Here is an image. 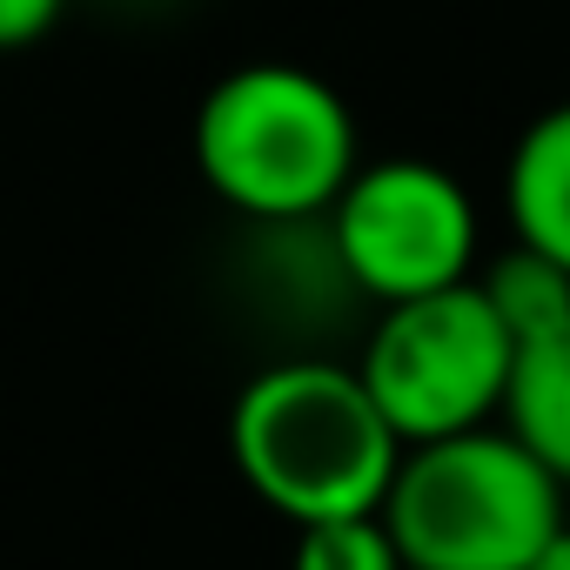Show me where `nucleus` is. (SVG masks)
I'll return each instance as SVG.
<instances>
[{"label": "nucleus", "mask_w": 570, "mask_h": 570, "mask_svg": "<svg viewBox=\"0 0 570 570\" xmlns=\"http://www.w3.org/2000/svg\"><path fill=\"white\" fill-rule=\"evenodd\" d=\"M476 235L470 188L416 155L370 161L330 208L336 275L383 309L476 282Z\"/></svg>", "instance_id": "nucleus-5"}, {"label": "nucleus", "mask_w": 570, "mask_h": 570, "mask_svg": "<svg viewBox=\"0 0 570 570\" xmlns=\"http://www.w3.org/2000/svg\"><path fill=\"white\" fill-rule=\"evenodd\" d=\"M503 430L570 490V323L523 343L503 396Z\"/></svg>", "instance_id": "nucleus-7"}, {"label": "nucleus", "mask_w": 570, "mask_h": 570, "mask_svg": "<svg viewBox=\"0 0 570 570\" xmlns=\"http://www.w3.org/2000/svg\"><path fill=\"white\" fill-rule=\"evenodd\" d=\"M510 370H517V343L476 282L383 309L356 356V376L370 383V396L390 416V430L403 436V450L497 430Z\"/></svg>", "instance_id": "nucleus-4"}, {"label": "nucleus", "mask_w": 570, "mask_h": 570, "mask_svg": "<svg viewBox=\"0 0 570 570\" xmlns=\"http://www.w3.org/2000/svg\"><path fill=\"white\" fill-rule=\"evenodd\" d=\"M503 215L523 248L570 268V101L543 108L517 135L503 168Z\"/></svg>", "instance_id": "nucleus-6"}, {"label": "nucleus", "mask_w": 570, "mask_h": 570, "mask_svg": "<svg viewBox=\"0 0 570 570\" xmlns=\"http://www.w3.org/2000/svg\"><path fill=\"white\" fill-rule=\"evenodd\" d=\"M135 8H141V0H135Z\"/></svg>", "instance_id": "nucleus-12"}, {"label": "nucleus", "mask_w": 570, "mask_h": 570, "mask_svg": "<svg viewBox=\"0 0 570 570\" xmlns=\"http://www.w3.org/2000/svg\"><path fill=\"white\" fill-rule=\"evenodd\" d=\"M289 570H410V563H403L396 537L383 530V517H350V523L296 530Z\"/></svg>", "instance_id": "nucleus-9"}, {"label": "nucleus", "mask_w": 570, "mask_h": 570, "mask_svg": "<svg viewBox=\"0 0 570 570\" xmlns=\"http://www.w3.org/2000/svg\"><path fill=\"white\" fill-rule=\"evenodd\" d=\"M383 530L410 570H537L570 530L563 483L497 423L403 456Z\"/></svg>", "instance_id": "nucleus-3"}, {"label": "nucleus", "mask_w": 570, "mask_h": 570, "mask_svg": "<svg viewBox=\"0 0 570 570\" xmlns=\"http://www.w3.org/2000/svg\"><path fill=\"white\" fill-rule=\"evenodd\" d=\"M476 289L490 296V309H497V323L510 330L517 350L570 323V268H557L550 255H537V248H523V242H510V248L476 275Z\"/></svg>", "instance_id": "nucleus-8"}, {"label": "nucleus", "mask_w": 570, "mask_h": 570, "mask_svg": "<svg viewBox=\"0 0 570 570\" xmlns=\"http://www.w3.org/2000/svg\"><path fill=\"white\" fill-rule=\"evenodd\" d=\"M228 456L275 517L316 530V523L383 517L410 450L376 410L356 363L289 356L242 383L228 410Z\"/></svg>", "instance_id": "nucleus-1"}, {"label": "nucleus", "mask_w": 570, "mask_h": 570, "mask_svg": "<svg viewBox=\"0 0 570 570\" xmlns=\"http://www.w3.org/2000/svg\"><path fill=\"white\" fill-rule=\"evenodd\" d=\"M202 181L262 228L330 222L343 188L363 175L350 101L289 61H255L222 75L195 108Z\"/></svg>", "instance_id": "nucleus-2"}, {"label": "nucleus", "mask_w": 570, "mask_h": 570, "mask_svg": "<svg viewBox=\"0 0 570 570\" xmlns=\"http://www.w3.org/2000/svg\"><path fill=\"white\" fill-rule=\"evenodd\" d=\"M537 570H570V530H563V537H557V543L537 557Z\"/></svg>", "instance_id": "nucleus-11"}, {"label": "nucleus", "mask_w": 570, "mask_h": 570, "mask_svg": "<svg viewBox=\"0 0 570 570\" xmlns=\"http://www.w3.org/2000/svg\"><path fill=\"white\" fill-rule=\"evenodd\" d=\"M61 8H68V0H0V55L35 48L61 21Z\"/></svg>", "instance_id": "nucleus-10"}]
</instances>
